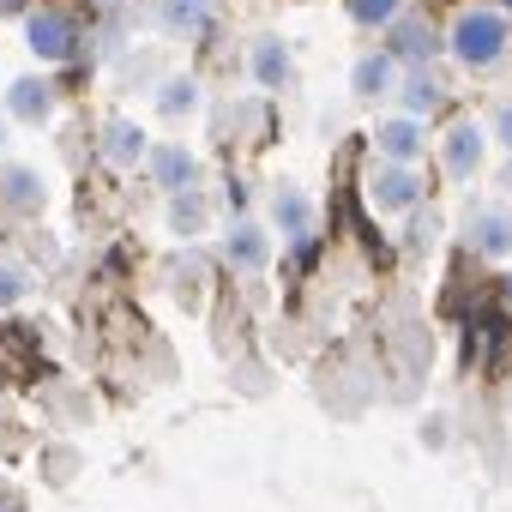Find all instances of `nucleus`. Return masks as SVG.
Returning a JSON list of instances; mask_svg holds the SVG:
<instances>
[{
	"label": "nucleus",
	"mask_w": 512,
	"mask_h": 512,
	"mask_svg": "<svg viewBox=\"0 0 512 512\" xmlns=\"http://www.w3.org/2000/svg\"><path fill=\"white\" fill-rule=\"evenodd\" d=\"M151 19L169 43H205L217 31V0H151Z\"/></svg>",
	"instance_id": "obj_14"
},
{
	"label": "nucleus",
	"mask_w": 512,
	"mask_h": 512,
	"mask_svg": "<svg viewBox=\"0 0 512 512\" xmlns=\"http://www.w3.org/2000/svg\"><path fill=\"white\" fill-rule=\"evenodd\" d=\"M91 7H121V0H91Z\"/></svg>",
	"instance_id": "obj_25"
},
{
	"label": "nucleus",
	"mask_w": 512,
	"mask_h": 512,
	"mask_svg": "<svg viewBox=\"0 0 512 512\" xmlns=\"http://www.w3.org/2000/svg\"><path fill=\"white\" fill-rule=\"evenodd\" d=\"M446 440H452V422H446V416H422V446H434V452H440Z\"/></svg>",
	"instance_id": "obj_23"
},
{
	"label": "nucleus",
	"mask_w": 512,
	"mask_h": 512,
	"mask_svg": "<svg viewBox=\"0 0 512 512\" xmlns=\"http://www.w3.org/2000/svg\"><path fill=\"white\" fill-rule=\"evenodd\" d=\"M266 223H272V235L308 241V235L320 229V205H314V193H308V187H296V181H278V187L266 193Z\"/></svg>",
	"instance_id": "obj_13"
},
{
	"label": "nucleus",
	"mask_w": 512,
	"mask_h": 512,
	"mask_svg": "<svg viewBox=\"0 0 512 512\" xmlns=\"http://www.w3.org/2000/svg\"><path fill=\"white\" fill-rule=\"evenodd\" d=\"M217 253H223V266H229L235 278H260V272H272V260H278V235H272L266 217H229Z\"/></svg>",
	"instance_id": "obj_5"
},
{
	"label": "nucleus",
	"mask_w": 512,
	"mask_h": 512,
	"mask_svg": "<svg viewBox=\"0 0 512 512\" xmlns=\"http://www.w3.org/2000/svg\"><path fill=\"white\" fill-rule=\"evenodd\" d=\"M199 109H205V79H199V73H163V79L151 85V115H157L163 127H187Z\"/></svg>",
	"instance_id": "obj_16"
},
{
	"label": "nucleus",
	"mask_w": 512,
	"mask_h": 512,
	"mask_svg": "<svg viewBox=\"0 0 512 512\" xmlns=\"http://www.w3.org/2000/svg\"><path fill=\"white\" fill-rule=\"evenodd\" d=\"M488 157H494V139H488V121L482 115H446V127L434 133V163L446 181H476L488 175Z\"/></svg>",
	"instance_id": "obj_2"
},
{
	"label": "nucleus",
	"mask_w": 512,
	"mask_h": 512,
	"mask_svg": "<svg viewBox=\"0 0 512 512\" xmlns=\"http://www.w3.org/2000/svg\"><path fill=\"white\" fill-rule=\"evenodd\" d=\"M380 49H386L404 73H416V67H434V55H446V37L434 31V19H428V13H416V7H410L398 25H386V31H380Z\"/></svg>",
	"instance_id": "obj_7"
},
{
	"label": "nucleus",
	"mask_w": 512,
	"mask_h": 512,
	"mask_svg": "<svg viewBox=\"0 0 512 512\" xmlns=\"http://www.w3.org/2000/svg\"><path fill=\"white\" fill-rule=\"evenodd\" d=\"M410 13V0H344V19L356 25V31H386V25H398Z\"/></svg>",
	"instance_id": "obj_20"
},
{
	"label": "nucleus",
	"mask_w": 512,
	"mask_h": 512,
	"mask_svg": "<svg viewBox=\"0 0 512 512\" xmlns=\"http://www.w3.org/2000/svg\"><path fill=\"white\" fill-rule=\"evenodd\" d=\"M398 85H404V67L386 55V49H362L356 61H350V97L356 103H392L398 97Z\"/></svg>",
	"instance_id": "obj_15"
},
{
	"label": "nucleus",
	"mask_w": 512,
	"mask_h": 512,
	"mask_svg": "<svg viewBox=\"0 0 512 512\" xmlns=\"http://www.w3.org/2000/svg\"><path fill=\"white\" fill-rule=\"evenodd\" d=\"M31 302V272L19 260H0V314H13Z\"/></svg>",
	"instance_id": "obj_21"
},
{
	"label": "nucleus",
	"mask_w": 512,
	"mask_h": 512,
	"mask_svg": "<svg viewBox=\"0 0 512 512\" xmlns=\"http://www.w3.org/2000/svg\"><path fill=\"white\" fill-rule=\"evenodd\" d=\"M25 49H31L43 67H67V61H79V55H85V25H79V13L55 7V0L31 7V13H25Z\"/></svg>",
	"instance_id": "obj_3"
},
{
	"label": "nucleus",
	"mask_w": 512,
	"mask_h": 512,
	"mask_svg": "<svg viewBox=\"0 0 512 512\" xmlns=\"http://www.w3.org/2000/svg\"><path fill=\"white\" fill-rule=\"evenodd\" d=\"M440 37H446V61L458 73L482 79V73L506 67V55H512V13L500 0H458L440 25Z\"/></svg>",
	"instance_id": "obj_1"
},
{
	"label": "nucleus",
	"mask_w": 512,
	"mask_h": 512,
	"mask_svg": "<svg viewBox=\"0 0 512 512\" xmlns=\"http://www.w3.org/2000/svg\"><path fill=\"white\" fill-rule=\"evenodd\" d=\"M362 193H368V211L386 217V223H404L428 205V181L422 169H404V163H374L362 175Z\"/></svg>",
	"instance_id": "obj_4"
},
{
	"label": "nucleus",
	"mask_w": 512,
	"mask_h": 512,
	"mask_svg": "<svg viewBox=\"0 0 512 512\" xmlns=\"http://www.w3.org/2000/svg\"><path fill=\"white\" fill-rule=\"evenodd\" d=\"M398 109H404V115H416V121L446 115V109H452V85H446V73H434V67L404 73V85H398Z\"/></svg>",
	"instance_id": "obj_18"
},
{
	"label": "nucleus",
	"mask_w": 512,
	"mask_h": 512,
	"mask_svg": "<svg viewBox=\"0 0 512 512\" xmlns=\"http://www.w3.org/2000/svg\"><path fill=\"white\" fill-rule=\"evenodd\" d=\"M0 145H7V127H0Z\"/></svg>",
	"instance_id": "obj_26"
},
{
	"label": "nucleus",
	"mask_w": 512,
	"mask_h": 512,
	"mask_svg": "<svg viewBox=\"0 0 512 512\" xmlns=\"http://www.w3.org/2000/svg\"><path fill=\"white\" fill-rule=\"evenodd\" d=\"M500 290H506V302H512V266H506V278H500Z\"/></svg>",
	"instance_id": "obj_24"
},
{
	"label": "nucleus",
	"mask_w": 512,
	"mask_h": 512,
	"mask_svg": "<svg viewBox=\"0 0 512 512\" xmlns=\"http://www.w3.org/2000/svg\"><path fill=\"white\" fill-rule=\"evenodd\" d=\"M458 241L476 253L482 266H512V205H500V199L470 205V211H464Z\"/></svg>",
	"instance_id": "obj_6"
},
{
	"label": "nucleus",
	"mask_w": 512,
	"mask_h": 512,
	"mask_svg": "<svg viewBox=\"0 0 512 512\" xmlns=\"http://www.w3.org/2000/svg\"><path fill=\"white\" fill-rule=\"evenodd\" d=\"M211 217H217V205H211L205 187H187V193H169L163 199V223H169L175 241H199L211 229Z\"/></svg>",
	"instance_id": "obj_19"
},
{
	"label": "nucleus",
	"mask_w": 512,
	"mask_h": 512,
	"mask_svg": "<svg viewBox=\"0 0 512 512\" xmlns=\"http://www.w3.org/2000/svg\"><path fill=\"white\" fill-rule=\"evenodd\" d=\"M0 109H7V121H13V127H49V121L61 115V91H55V79H49V73H25V79H13V85H7Z\"/></svg>",
	"instance_id": "obj_12"
},
{
	"label": "nucleus",
	"mask_w": 512,
	"mask_h": 512,
	"mask_svg": "<svg viewBox=\"0 0 512 512\" xmlns=\"http://www.w3.org/2000/svg\"><path fill=\"white\" fill-rule=\"evenodd\" d=\"M151 133H145V121H133V115H103L97 121V157L115 169V175H133V169H145V157H151Z\"/></svg>",
	"instance_id": "obj_8"
},
{
	"label": "nucleus",
	"mask_w": 512,
	"mask_h": 512,
	"mask_svg": "<svg viewBox=\"0 0 512 512\" xmlns=\"http://www.w3.org/2000/svg\"><path fill=\"white\" fill-rule=\"evenodd\" d=\"M374 151H380V163H404V169H422L428 163V151H434V139H428V121H416V115H380L374 121Z\"/></svg>",
	"instance_id": "obj_11"
},
{
	"label": "nucleus",
	"mask_w": 512,
	"mask_h": 512,
	"mask_svg": "<svg viewBox=\"0 0 512 512\" xmlns=\"http://www.w3.org/2000/svg\"><path fill=\"white\" fill-rule=\"evenodd\" d=\"M247 79H253V91H284L296 79V55L278 31H260L247 43Z\"/></svg>",
	"instance_id": "obj_17"
},
{
	"label": "nucleus",
	"mask_w": 512,
	"mask_h": 512,
	"mask_svg": "<svg viewBox=\"0 0 512 512\" xmlns=\"http://www.w3.org/2000/svg\"><path fill=\"white\" fill-rule=\"evenodd\" d=\"M0 211L19 217V223L43 217L49 211V175L37 163H25V157H7L0 163Z\"/></svg>",
	"instance_id": "obj_10"
},
{
	"label": "nucleus",
	"mask_w": 512,
	"mask_h": 512,
	"mask_svg": "<svg viewBox=\"0 0 512 512\" xmlns=\"http://www.w3.org/2000/svg\"><path fill=\"white\" fill-rule=\"evenodd\" d=\"M482 121H488V139H494V151H500V157H512V97H500V103H494Z\"/></svg>",
	"instance_id": "obj_22"
},
{
	"label": "nucleus",
	"mask_w": 512,
	"mask_h": 512,
	"mask_svg": "<svg viewBox=\"0 0 512 512\" xmlns=\"http://www.w3.org/2000/svg\"><path fill=\"white\" fill-rule=\"evenodd\" d=\"M145 181H151L163 199H169V193H187V187L205 181V157H199L187 139H157L151 157H145Z\"/></svg>",
	"instance_id": "obj_9"
}]
</instances>
